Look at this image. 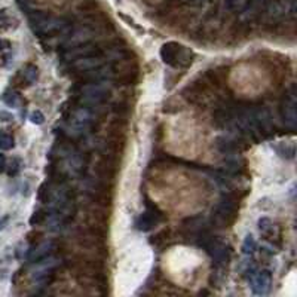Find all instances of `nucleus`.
I'll list each match as a JSON object with an SVG mask.
<instances>
[{"label": "nucleus", "instance_id": "3", "mask_svg": "<svg viewBox=\"0 0 297 297\" xmlns=\"http://www.w3.org/2000/svg\"><path fill=\"white\" fill-rule=\"evenodd\" d=\"M161 58L174 69H187L193 63V52L177 42H167L161 48Z\"/></svg>", "mask_w": 297, "mask_h": 297}, {"label": "nucleus", "instance_id": "23", "mask_svg": "<svg viewBox=\"0 0 297 297\" xmlns=\"http://www.w3.org/2000/svg\"><path fill=\"white\" fill-rule=\"evenodd\" d=\"M9 48H11V43L8 41L0 39V54H2L3 51H6V49H9Z\"/></svg>", "mask_w": 297, "mask_h": 297}, {"label": "nucleus", "instance_id": "19", "mask_svg": "<svg viewBox=\"0 0 297 297\" xmlns=\"http://www.w3.org/2000/svg\"><path fill=\"white\" fill-rule=\"evenodd\" d=\"M168 241H170V233H168V230H162V232H159L156 236H153L152 244H155L156 247H161V245H165Z\"/></svg>", "mask_w": 297, "mask_h": 297}, {"label": "nucleus", "instance_id": "7", "mask_svg": "<svg viewBox=\"0 0 297 297\" xmlns=\"http://www.w3.org/2000/svg\"><path fill=\"white\" fill-rule=\"evenodd\" d=\"M258 230L261 233V236L270 242H276L279 241L281 235H279V229L276 227V224L269 218V217H261L258 220Z\"/></svg>", "mask_w": 297, "mask_h": 297}, {"label": "nucleus", "instance_id": "4", "mask_svg": "<svg viewBox=\"0 0 297 297\" xmlns=\"http://www.w3.org/2000/svg\"><path fill=\"white\" fill-rule=\"evenodd\" d=\"M296 95H297L296 88L291 86L285 92V95L281 101V107H279L282 121L290 129H294L297 127V100H296Z\"/></svg>", "mask_w": 297, "mask_h": 297}, {"label": "nucleus", "instance_id": "13", "mask_svg": "<svg viewBox=\"0 0 297 297\" xmlns=\"http://www.w3.org/2000/svg\"><path fill=\"white\" fill-rule=\"evenodd\" d=\"M38 199L42 204H48L51 201V187H49L48 181H45L43 184H41V187L38 190Z\"/></svg>", "mask_w": 297, "mask_h": 297}, {"label": "nucleus", "instance_id": "18", "mask_svg": "<svg viewBox=\"0 0 297 297\" xmlns=\"http://www.w3.org/2000/svg\"><path fill=\"white\" fill-rule=\"evenodd\" d=\"M275 150H276V153L281 156V158H285V159H294V155H296V149H294V146L291 144V146H285V147H282V149H279V147H275Z\"/></svg>", "mask_w": 297, "mask_h": 297}, {"label": "nucleus", "instance_id": "12", "mask_svg": "<svg viewBox=\"0 0 297 297\" xmlns=\"http://www.w3.org/2000/svg\"><path fill=\"white\" fill-rule=\"evenodd\" d=\"M18 20L15 18V15L9 11V9H2L0 11V26L3 29H12L17 27Z\"/></svg>", "mask_w": 297, "mask_h": 297}, {"label": "nucleus", "instance_id": "16", "mask_svg": "<svg viewBox=\"0 0 297 297\" xmlns=\"http://www.w3.org/2000/svg\"><path fill=\"white\" fill-rule=\"evenodd\" d=\"M46 217H48V214H46L43 210H38V211H35L33 215L30 217V224H32V226H39V224H42V223L46 220Z\"/></svg>", "mask_w": 297, "mask_h": 297}, {"label": "nucleus", "instance_id": "15", "mask_svg": "<svg viewBox=\"0 0 297 297\" xmlns=\"http://www.w3.org/2000/svg\"><path fill=\"white\" fill-rule=\"evenodd\" d=\"M2 100H3L8 106L17 107V106L20 104V101H21V97H20V94L15 92V91H6V92L3 94Z\"/></svg>", "mask_w": 297, "mask_h": 297}, {"label": "nucleus", "instance_id": "20", "mask_svg": "<svg viewBox=\"0 0 297 297\" xmlns=\"http://www.w3.org/2000/svg\"><path fill=\"white\" fill-rule=\"evenodd\" d=\"M248 5V0H229V6L235 12H244Z\"/></svg>", "mask_w": 297, "mask_h": 297}, {"label": "nucleus", "instance_id": "24", "mask_svg": "<svg viewBox=\"0 0 297 297\" xmlns=\"http://www.w3.org/2000/svg\"><path fill=\"white\" fill-rule=\"evenodd\" d=\"M6 158H5V155H2L0 153V172H3L5 170H6Z\"/></svg>", "mask_w": 297, "mask_h": 297}, {"label": "nucleus", "instance_id": "21", "mask_svg": "<svg viewBox=\"0 0 297 297\" xmlns=\"http://www.w3.org/2000/svg\"><path fill=\"white\" fill-rule=\"evenodd\" d=\"M21 171V162H20V159H12V162H11V165L8 167V174L11 175V177H15L18 172Z\"/></svg>", "mask_w": 297, "mask_h": 297}, {"label": "nucleus", "instance_id": "8", "mask_svg": "<svg viewBox=\"0 0 297 297\" xmlns=\"http://www.w3.org/2000/svg\"><path fill=\"white\" fill-rule=\"evenodd\" d=\"M58 250V244L55 241H49V242H43L41 244L38 248H35L30 254V260L33 261H39V260H45L46 257H49L54 251Z\"/></svg>", "mask_w": 297, "mask_h": 297}, {"label": "nucleus", "instance_id": "14", "mask_svg": "<svg viewBox=\"0 0 297 297\" xmlns=\"http://www.w3.org/2000/svg\"><path fill=\"white\" fill-rule=\"evenodd\" d=\"M255 248H257V242H255L254 236L253 235H247L244 242H242V253L250 255V254H253L255 251Z\"/></svg>", "mask_w": 297, "mask_h": 297}, {"label": "nucleus", "instance_id": "22", "mask_svg": "<svg viewBox=\"0 0 297 297\" xmlns=\"http://www.w3.org/2000/svg\"><path fill=\"white\" fill-rule=\"evenodd\" d=\"M30 121L36 125H42L45 122V116L41 110H35L32 115H30Z\"/></svg>", "mask_w": 297, "mask_h": 297}, {"label": "nucleus", "instance_id": "10", "mask_svg": "<svg viewBox=\"0 0 297 297\" xmlns=\"http://www.w3.org/2000/svg\"><path fill=\"white\" fill-rule=\"evenodd\" d=\"M266 2L267 0H248V5H247V8H245V17L248 18V20H253V18H257L260 14H261V11L264 9V6H266Z\"/></svg>", "mask_w": 297, "mask_h": 297}, {"label": "nucleus", "instance_id": "2", "mask_svg": "<svg viewBox=\"0 0 297 297\" xmlns=\"http://www.w3.org/2000/svg\"><path fill=\"white\" fill-rule=\"evenodd\" d=\"M238 211H239V198L236 193L229 192L223 195L221 199L218 201L212 212V221L220 227H229L238 217Z\"/></svg>", "mask_w": 297, "mask_h": 297}, {"label": "nucleus", "instance_id": "5", "mask_svg": "<svg viewBox=\"0 0 297 297\" xmlns=\"http://www.w3.org/2000/svg\"><path fill=\"white\" fill-rule=\"evenodd\" d=\"M146 207H147L146 211L141 212L138 215V218L135 220V227L140 232H150L164 220V214L156 205H153V204H150V201H147Z\"/></svg>", "mask_w": 297, "mask_h": 297}, {"label": "nucleus", "instance_id": "9", "mask_svg": "<svg viewBox=\"0 0 297 297\" xmlns=\"http://www.w3.org/2000/svg\"><path fill=\"white\" fill-rule=\"evenodd\" d=\"M38 76H39L38 67L33 66V64H27V66L18 73L17 79H20V85L24 86V85H32V84H35L36 79H38Z\"/></svg>", "mask_w": 297, "mask_h": 297}, {"label": "nucleus", "instance_id": "6", "mask_svg": "<svg viewBox=\"0 0 297 297\" xmlns=\"http://www.w3.org/2000/svg\"><path fill=\"white\" fill-rule=\"evenodd\" d=\"M272 273L269 270H260L251 278V290L257 296H264L270 291Z\"/></svg>", "mask_w": 297, "mask_h": 297}, {"label": "nucleus", "instance_id": "11", "mask_svg": "<svg viewBox=\"0 0 297 297\" xmlns=\"http://www.w3.org/2000/svg\"><path fill=\"white\" fill-rule=\"evenodd\" d=\"M215 146L221 153H226V155L233 153V152L238 150L236 140H232V138H227V137H218L215 140Z\"/></svg>", "mask_w": 297, "mask_h": 297}, {"label": "nucleus", "instance_id": "17", "mask_svg": "<svg viewBox=\"0 0 297 297\" xmlns=\"http://www.w3.org/2000/svg\"><path fill=\"white\" fill-rule=\"evenodd\" d=\"M14 147V137L9 134L0 135V150H11Z\"/></svg>", "mask_w": 297, "mask_h": 297}, {"label": "nucleus", "instance_id": "1", "mask_svg": "<svg viewBox=\"0 0 297 297\" xmlns=\"http://www.w3.org/2000/svg\"><path fill=\"white\" fill-rule=\"evenodd\" d=\"M30 26L39 38H54L70 30V24L67 20L42 12H35L30 15Z\"/></svg>", "mask_w": 297, "mask_h": 297}, {"label": "nucleus", "instance_id": "25", "mask_svg": "<svg viewBox=\"0 0 297 297\" xmlns=\"http://www.w3.org/2000/svg\"><path fill=\"white\" fill-rule=\"evenodd\" d=\"M184 3H187V5H201L204 0H183Z\"/></svg>", "mask_w": 297, "mask_h": 297}]
</instances>
